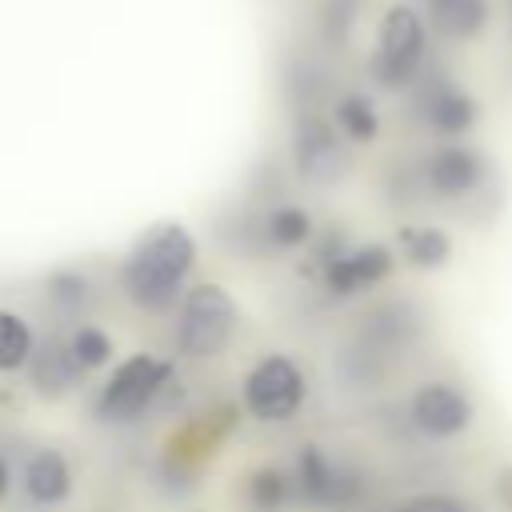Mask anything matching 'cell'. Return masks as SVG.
Segmentation results:
<instances>
[{"instance_id": "1", "label": "cell", "mask_w": 512, "mask_h": 512, "mask_svg": "<svg viewBox=\"0 0 512 512\" xmlns=\"http://www.w3.org/2000/svg\"><path fill=\"white\" fill-rule=\"evenodd\" d=\"M196 268V240L184 224L160 220L144 228L132 248L120 260V288L132 300V308L148 316H168L176 312L188 276Z\"/></svg>"}, {"instance_id": "2", "label": "cell", "mask_w": 512, "mask_h": 512, "mask_svg": "<svg viewBox=\"0 0 512 512\" xmlns=\"http://www.w3.org/2000/svg\"><path fill=\"white\" fill-rule=\"evenodd\" d=\"M236 300L224 284H192L176 304V352L188 360H216L236 336Z\"/></svg>"}, {"instance_id": "3", "label": "cell", "mask_w": 512, "mask_h": 512, "mask_svg": "<svg viewBox=\"0 0 512 512\" xmlns=\"http://www.w3.org/2000/svg\"><path fill=\"white\" fill-rule=\"evenodd\" d=\"M424 52H428V24H424V16L412 4H392L380 16L368 72H372V80L380 88L400 92V88H408L420 76Z\"/></svg>"}, {"instance_id": "4", "label": "cell", "mask_w": 512, "mask_h": 512, "mask_svg": "<svg viewBox=\"0 0 512 512\" xmlns=\"http://www.w3.org/2000/svg\"><path fill=\"white\" fill-rule=\"evenodd\" d=\"M292 492L300 504L320 512H356L368 496V480L348 460L324 452L320 444H300L292 464Z\"/></svg>"}, {"instance_id": "5", "label": "cell", "mask_w": 512, "mask_h": 512, "mask_svg": "<svg viewBox=\"0 0 512 512\" xmlns=\"http://www.w3.org/2000/svg\"><path fill=\"white\" fill-rule=\"evenodd\" d=\"M168 384H172V364L152 352H136V356L120 360L112 368V376L100 384L96 416L104 424H132L136 416H144L156 404V396Z\"/></svg>"}, {"instance_id": "6", "label": "cell", "mask_w": 512, "mask_h": 512, "mask_svg": "<svg viewBox=\"0 0 512 512\" xmlns=\"http://www.w3.org/2000/svg\"><path fill=\"white\" fill-rule=\"evenodd\" d=\"M240 396H244V408H248L252 420L284 424V420H292L300 412V404L308 396V380H304V372H300V364L292 356L268 352L248 368Z\"/></svg>"}, {"instance_id": "7", "label": "cell", "mask_w": 512, "mask_h": 512, "mask_svg": "<svg viewBox=\"0 0 512 512\" xmlns=\"http://www.w3.org/2000/svg\"><path fill=\"white\" fill-rule=\"evenodd\" d=\"M292 164H296V176L304 184H336L348 168V152H344V136L332 128V120L316 116V112H304L296 116L292 124Z\"/></svg>"}, {"instance_id": "8", "label": "cell", "mask_w": 512, "mask_h": 512, "mask_svg": "<svg viewBox=\"0 0 512 512\" xmlns=\"http://www.w3.org/2000/svg\"><path fill=\"white\" fill-rule=\"evenodd\" d=\"M408 420L428 440H452L472 428L476 404L472 396L452 380H424L408 400Z\"/></svg>"}, {"instance_id": "9", "label": "cell", "mask_w": 512, "mask_h": 512, "mask_svg": "<svg viewBox=\"0 0 512 512\" xmlns=\"http://www.w3.org/2000/svg\"><path fill=\"white\" fill-rule=\"evenodd\" d=\"M488 180V160L472 144H440L424 156V188L436 200H464Z\"/></svg>"}, {"instance_id": "10", "label": "cell", "mask_w": 512, "mask_h": 512, "mask_svg": "<svg viewBox=\"0 0 512 512\" xmlns=\"http://www.w3.org/2000/svg\"><path fill=\"white\" fill-rule=\"evenodd\" d=\"M396 268V256L392 248L384 244H348L340 248L332 260H324V288L340 300L348 296H360L376 284H384Z\"/></svg>"}, {"instance_id": "11", "label": "cell", "mask_w": 512, "mask_h": 512, "mask_svg": "<svg viewBox=\"0 0 512 512\" xmlns=\"http://www.w3.org/2000/svg\"><path fill=\"white\" fill-rule=\"evenodd\" d=\"M420 120H424L436 136L456 140V136H468V132L476 128L480 104H476L472 92H464V88L440 80V84H432V88L424 92V100H420Z\"/></svg>"}, {"instance_id": "12", "label": "cell", "mask_w": 512, "mask_h": 512, "mask_svg": "<svg viewBox=\"0 0 512 512\" xmlns=\"http://www.w3.org/2000/svg\"><path fill=\"white\" fill-rule=\"evenodd\" d=\"M20 488L36 508H56L72 496V468L60 448H36L20 468Z\"/></svg>"}, {"instance_id": "13", "label": "cell", "mask_w": 512, "mask_h": 512, "mask_svg": "<svg viewBox=\"0 0 512 512\" xmlns=\"http://www.w3.org/2000/svg\"><path fill=\"white\" fill-rule=\"evenodd\" d=\"M488 0H424V24L444 40H476L488 28Z\"/></svg>"}, {"instance_id": "14", "label": "cell", "mask_w": 512, "mask_h": 512, "mask_svg": "<svg viewBox=\"0 0 512 512\" xmlns=\"http://www.w3.org/2000/svg\"><path fill=\"white\" fill-rule=\"evenodd\" d=\"M24 368H28L32 388H36L40 396H48V400H56V396L72 392V388H76V380L84 376L60 340H48V344L32 348V356H28V364H24Z\"/></svg>"}, {"instance_id": "15", "label": "cell", "mask_w": 512, "mask_h": 512, "mask_svg": "<svg viewBox=\"0 0 512 512\" xmlns=\"http://www.w3.org/2000/svg\"><path fill=\"white\" fill-rule=\"evenodd\" d=\"M296 500L292 492V472H284L280 464H260L244 476V504L248 512H288V504Z\"/></svg>"}, {"instance_id": "16", "label": "cell", "mask_w": 512, "mask_h": 512, "mask_svg": "<svg viewBox=\"0 0 512 512\" xmlns=\"http://www.w3.org/2000/svg\"><path fill=\"white\" fill-rule=\"evenodd\" d=\"M400 256L424 272L444 268L452 260V236L436 224H408V228H400Z\"/></svg>"}, {"instance_id": "17", "label": "cell", "mask_w": 512, "mask_h": 512, "mask_svg": "<svg viewBox=\"0 0 512 512\" xmlns=\"http://www.w3.org/2000/svg\"><path fill=\"white\" fill-rule=\"evenodd\" d=\"M332 128L352 140V144H368L380 136V112L372 104V96L364 92H344L336 104H332Z\"/></svg>"}, {"instance_id": "18", "label": "cell", "mask_w": 512, "mask_h": 512, "mask_svg": "<svg viewBox=\"0 0 512 512\" xmlns=\"http://www.w3.org/2000/svg\"><path fill=\"white\" fill-rule=\"evenodd\" d=\"M312 236H316V224H312V212L304 204H276V208H268V216H264V240L272 248L292 252V248L312 244Z\"/></svg>"}, {"instance_id": "19", "label": "cell", "mask_w": 512, "mask_h": 512, "mask_svg": "<svg viewBox=\"0 0 512 512\" xmlns=\"http://www.w3.org/2000/svg\"><path fill=\"white\" fill-rule=\"evenodd\" d=\"M44 296H48V304L60 316H80V312H88V304H92L96 292H92V276L88 272H80V268H56L44 280Z\"/></svg>"}, {"instance_id": "20", "label": "cell", "mask_w": 512, "mask_h": 512, "mask_svg": "<svg viewBox=\"0 0 512 512\" xmlns=\"http://www.w3.org/2000/svg\"><path fill=\"white\" fill-rule=\"evenodd\" d=\"M64 348H68V356L76 360L80 372H96V368H104V364L112 360V352H116L112 336H108L100 324H76V328L68 332Z\"/></svg>"}, {"instance_id": "21", "label": "cell", "mask_w": 512, "mask_h": 512, "mask_svg": "<svg viewBox=\"0 0 512 512\" xmlns=\"http://www.w3.org/2000/svg\"><path fill=\"white\" fill-rule=\"evenodd\" d=\"M36 348V336L20 312L0 308V372H20Z\"/></svg>"}, {"instance_id": "22", "label": "cell", "mask_w": 512, "mask_h": 512, "mask_svg": "<svg viewBox=\"0 0 512 512\" xmlns=\"http://www.w3.org/2000/svg\"><path fill=\"white\" fill-rule=\"evenodd\" d=\"M376 512H476V508L460 496H448V492H416V496L388 504V508H376Z\"/></svg>"}, {"instance_id": "23", "label": "cell", "mask_w": 512, "mask_h": 512, "mask_svg": "<svg viewBox=\"0 0 512 512\" xmlns=\"http://www.w3.org/2000/svg\"><path fill=\"white\" fill-rule=\"evenodd\" d=\"M496 500H500V504L512 512V464L496 472Z\"/></svg>"}, {"instance_id": "24", "label": "cell", "mask_w": 512, "mask_h": 512, "mask_svg": "<svg viewBox=\"0 0 512 512\" xmlns=\"http://www.w3.org/2000/svg\"><path fill=\"white\" fill-rule=\"evenodd\" d=\"M8 484H12V472H8V464H4V460H0V496H4V492H8Z\"/></svg>"}]
</instances>
